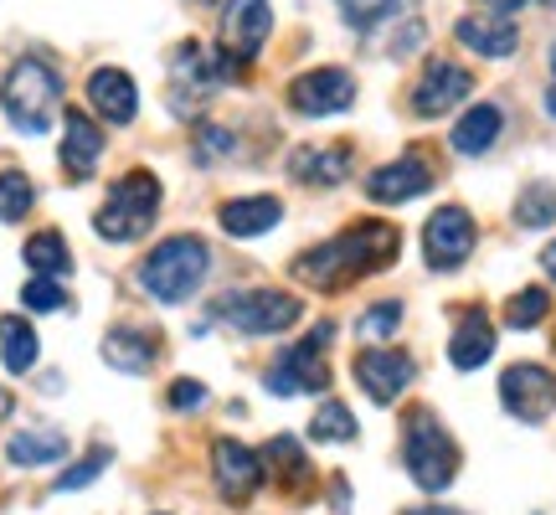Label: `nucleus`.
<instances>
[{"mask_svg": "<svg viewBox=\"0 0 556 515\" xmlns=\"http://www.w3.org/2000/svg\"><path fill=\"white\" fill-rule=\"evenodd\" d=\"M469 93H475V73L469 67H458L454 58H428V67H422V78L413 88V114L417 120H443Z\"/></svg>", "mask_w": 556, "mask_h": 515, "instance_id": "4468645a", "label": "nucleus"}, {"mask_svg": "<svg viewBox=\"0 0 556 515\" xmlns=\"http://www.w3.org/2000/svg\"><path fill=\"white\" fill-rule=\"evenodd\" d=\"M11 407H16V397H11V392H5V387H0V423L11 417Z\"/></svg>", "mask_w": 556, "mask_h": 515, "instance_id": "a19ab883", "label": "nucleus"}, {"mask_svg": "<svg viewBox=\"0 0 556 515\" xmlns=\"http://www.w3.org/2000/svg\"><path fill=\"white\" fill-rule=\"evenodd\" d=\"M0 109L11 129L26 139H37L52 129V120L62 114V73L47 58L26 52V58L11 62V73L0 83Z\"/></svg>", "mask_w": 556, "mask_h": 515, "instance_id": "7ed1b4c3", "label": "nucleus"}, {"mask_svg": "<svg viewBox=\"0 0 556 515\" xmlns=\"http://www.w3.org/2000/svg\"><path fill=\"white\" fill-rule=\"evenodd\" d=\"M541 268H546V278L556 284V242H546V248H541Z\"/></svg>", "mask_w": 556, "mask_h": 515, "instance_id": "58836bf2", "label": "nucleus"}, {"mask_svg": "<svg viewBox=\"0 0 556 515\" xmlns=\"http://www.w3.org/2000/svg\"><path fill=\"white\" fill-rule=\"evenodd\" d=\"M109 459H114V449H109V443H93V449H88V454H83L73 469H62V475L52 479V490H58V495H67V490H83V485H93V479L109 469Z\"/></svg>", "mask_w": 556, "mask_h": 515, "instance_id": "72a5a7b5", "label": "nucleus"}, {"mask_svg": "<svg viewBox=\"0 0 556 515\" xmlns=\"http://www.w3.org/2000/svg\"><path fill=\"white\" fill-rule=\"evenodd\" d=\"M268 32H274V5H268V0H227V5H222L217 62H222V73H227V83L242 78V73L258 62Z\"/></svg>", "mask_w": 556, "mask_h": 515, "instance_id": "0eeeda50", "label": "nucleus"}, {"mask_svg": "<svg viewBox=\"0 0 556 515\" xmlns=\"http://www.w3.org/2000/svg\"><path fill=\"white\" fill-rule=\"evenodd\" d=\"M31 206H37V186H31V176L16 171V165H5V171H0V222L31 217Z\"/></svg>", "mask_w": 556, "mask_h": 515, "instance_id": "c85d7f7f", "label": "nucleus"}, {"mask_svg": "<svg viewBox=\"0 0 556 515\" xmlns=\"http://www.w3.org/2000/svg\"><path fill=\"white\" fill-rule=\"evenodd\" d=\"M340 16L351 21L356 32H371V26H381L387 16H397V11H407V0H336Z\"/></svg>", "mask_w": 556, "mask_h": 515, "instance_id": "c9c22d12", "label": "nucleus"}, {"mask_svg": "<svg viewBox=\"0 0 556 515\" xmlns=\"http://www.w3.org/2000/svg\"><path fill=\"white\" fill-rule=\"evenodd\" d=\"M351 372H356V387L371 397L377 407H392L417 381V361H413V351H402V346H366V351H356Z\"/></svg>", "mask_w": 556, "mask_h": 515, "instance_id": "1a4fd4ad", "label": "nucleus"}, {"mask_svg": "<svg viewBox=\"0 0 556 515\" xmlns=\"http://www.w3.org/2000/svg\"><path fill=\"white\" fill-rule=\"evenodd\" d=\"M402 464L413 475L417 490L428 495H443L458 479V443L448 438V428L438 423L428 407L407 413V428H402Z\"/></svg>", "mask_w": 556, "mask_h": 515, "instance_id": "39448f33", "label": "nucleus"}, {"mask_svg": "<svg viewBox=\"0 0 556 515\" xmlns=\"http://www.w3.org/2000/svg\"><path fill=\"white\" fill-rule=\"evenodd\" d=\"M356 171V150L351 145H299L294 155H289V176L299 186H340V180H351Z\"/></svg>", "mask_w": 556, "mask_h": 515, "instance_id": "412c9836", "label": "nucleus"}, {"mask_svg": "<svg viewBox=\"0 0 556 515\" xmlns=\"http://www.w3.org/2000/svg\"><path fill=\"white\" fill-rule=\"evenodd\" d=\"M454 37L469 47V52H479V58H516L520 47V26L505 11H475V16H458L454 21Z\"/></svg>", "mask_w": 556, "mask_h": 515, "instance_id": "6ab92c4d", "label": "nucleus"}, {"mask_svg": "<svg viewBox=\"0 0 556 515\" xmlns=\"http://www.w3.org/2000/svg\"><path fill=\"white\" fill-rule=\"evenodd\" d=\"M356 103V78L345 67H309L289 83V109L299 120H336Z\"/></svg>", "mask_w": 556, "mask_h": 515, "instance_id": "ddd939ff", "label": "nucleus"}, {"mask_svg": "<svg viewBox=\"0 0 556 515\" xmlns=\"http://www.w3.org/2000/svg\"><path fill=\"white\" fill-rule=\"evenodd\" d=\"M67 434L62 428H47V423H31V428H21V434H11V443H5V459L16 464V469H47V464H62L67 459Z\"/></svg>", "mask_w": 556, "mask_h": 515, "instance_id": "393cba45", "label": "nucleus"}, {"mask_svg": "<svg viewBox=\"0 0 556 515\" xmlns=\"http://www.w3.org/2000/svg\"><path fill=\"white\" fill-rule=\"evenodd\" d=\"M212 315L238 336H283L304 319V299L283 294V289H232L212 304Z\"/></svg>", "mask_w": 556, "mask_h": 515, "instance_id": "423d86ee", "label": "nucleus"}, {"mask_svg": "<svg viewBox=\"0 0 556 515\" xmlns=\"http://www.w3.org/2000/svg\"><path fill=\"white\" fill-rule=\"evenodd\" d=\"M99 356L124 372V377H144V372H155L160 361V330H144V325H114L109 336H103Z\"/></svg>", "mask_w": 556, "mask_h": 515, "instance_id": "aec40b11", "label": "nucleus"}, {"mask_svg": "<svg viewBox=\"0 0 556 515\" xmlns=\"http://www.w3.org/2000/svg\"><path fill=\"white\" fill-rule=\"evenodd\" d=\"M336 336V319H319L304 340H294L289 351H278V361L268 366V392L274 397H299V392H325L330 387V366H325V346Z\"/></svg>", "mask_w": 556, "mask_h": 515, "instance_id": "6e6552de", "label": "nucleus"}, {"mask_svg": "<svg viewBox=\"0 0 556 515\" xmlns=\"http://www.w3.org/2000/svg\"><path fill=\"white\" fill-rule=\"evenodd\" d=\"M541 5H546V11H556V0H541Z\"/></svg>", "mask_w": 556, "mask_h": 515, "instance_id": "37998d69", "label": "nucleus"}, {"mask_svg": "<svg viewBox=\"0 0 556 515\" xmlns=\"http://www.w3.org/2000/svg\"><path fill=\"white\" fill-rule=\"evenodd\" d=\"M402 515H464L454 505H417V511H402Z\"/></svg>", "mask_w": 556, "mask_h": 515, "instance_id": "ea45409f", "label": "nucleus"}, {"mask_svg": "<svg viewBox=\"0 0 556 515\" xmlns=\"http://www.w3.org/2000/svg\"><path fill=\"white\" fill-rule=\"evenodd\" d=\"M516 222L520 227H552L556 222V186L552 180H531L516 197Z\"/></svg>", "mask_w": 556, "mask_h": 515, "instance_id": "7c9ffc66", "label": "nucleus"}, {"mask_svg": "<svg viewBox=\"0 0 556 515\" xmlns=\"http://www.w3.org/2000/svg\"><path fill=\"white\" fill-rule=\"evenodd\" d=\"M495 356V319L484 315L479 304H469L464 315L454 319V340H448V361L458 372H479L484 361Z\"/></svg>", "mask_w": 556, "mask_h": 515, "instance_id": "4be33fe9", "label": "nucleus"}, {"mask_svg": "<svg viewBox=\"0 0 556 515\" xmlns=\"http://www.w3.org/2000/svg\"><path fill=\"white\" fill-rule=\"evenodd\" d=\"M552 78H556V41H552Z\"/></svg>", "mask_w": 556, "mask_h": 515, "instance_id": "79ce46f5", "label": "nucleus"}, {"mask_svg": "<svg viewBox=\"0 0 556 515\" xmlns=\"http://www.w3.org/2000/svg\"><path fill=\"white\" fill-rule=\"evenodd\" d=\"M433 165L417 155V150H407V155L387 160V165H377L371 176H366V197L377 201V206H402V201H417L422 191H433Z\"/></svg>", "mask_w": 556, "mask_h": 515, "instance_id": "dca6fc26", "label": "nucleus"}, {"mask_svg": "<svg viewBox=\"0 0 556 515\" xmlns=\"http://www.w3.org/2000/svg\"><path fill=\"white\" fill-rule=\"evenodd\" d=\"M500 135H505V109L500 103H469L464 114H458L454 135H448V145H454V155H490L500 145Z\"/></svg>", "mask_w": 556, "mask_h": 515, "instance_id": "b1692460", "label": "nucleus"}, {"mask_svg": "<svg viewBox=\"0 0 556 515\" xmlns=\"http://www.w3.org/2000/svg\"><path fill=\"white\" fill-rule=\"evenodd\" d=\"M83 93H88V109H93V114H99L109 129L135 124V114H139V88H135V78H129L124 67H93Z\"/></svg>", "mask_w": 556, "mask_h": 515, "instance_id": "a211bd4d", "label": "nucleus"}, {"mask_svg": "<svg viewBox=\"0 0 556 515\" xmlns=\"http://www.w3.org/2000/svg\"><path fill=\"white\" fill-rule=\"evenodd\" d=\"M222 83H227V73H222L217 52H206L201 41H180L176 52H170V109L176 114L201 109Z\"/></svg>", "mask_w": 556, "mask_h": 515, "instance_id": "9d476101", "label": "nucleus"}, {"mask_svg": "<svg viewBox=\"0 0 556 515\" xmlns=\"http://www.w3.org/2000/svg\"><path fill=\"white\" fill-rule=\"evenodd\" d=\"M206 278H212V242L197 238V233L160 238L135 268L139 294L155 299V304H186Z\"/></svg>", "mask_w": 556, "mask_h": 515, "instance_id": "f03ea898", "label": "nucleus"}, {"mask_svg": "<svg viewBox=\"0 0 556 515\" xmlns=\"http://www.w3.org/2000/svg\"><path fill=\"white\" fill-rule=\"evenodd\" d=\"M397 253H402L397 227L381 222V217H366V222H351V227L336 233V238H325L319 248H304V253L289 263V274H294L304 289L336 294V289H351V284H361V278L392 268V258Z\"/></svg>", "mask_w": 556, "mask_h": 515, "instance_id": "f257e3e1", "label": "nucleus"}, {"mask_svg": "<svg viewBox=\"0 0 556 515\" xmlns=\"http://www.w3.org/2000/svg\"><path fill=\"white\" fill-rule=\"evenodd\" d=\"M103 129L93 114H83V109H62V145H58V160L62 171H67V180H88L93 171H99L103 160Z\"/></svg>", "mask_w": 556, "mask_h": 515, "instance_id": "f3484780", "label": "nucleus"}, {"mask_svg": "<svg viewBox=\"0 0 556 515\" xmlns=\"http://www.w3.org/2000/svg\"><path fill=\"white\" fill-rule=\"evenodd\" d=\"M41 356V336L31 330V319L26 315H0V361H5V372L11 377H26Z\"/></svg>", "mask_w": 556, "mask_h": 515, "instance_id": "bb28decb", "label": "nucleus"}, {"mask_svg": "<svg viewBox=\"0 0 556 515\" xmlns=\"http://www.w3.org/2000/svg\"><path fill=\"white\" fill-rule=\"evenodd\" d=\"M191 155H197V165L232 160V155H238V135H232V129H222V124H201L197 139H191Z\"/></svg>", "mask_w": 556, "mask_h": 515, "instance_id": "f704fd0d", "label": "nucleus"}, {"mask_svg": "<svg viewBox=\"0 0 556 515\" xmlns=\"http://www.w3.org/2000/svg\"><path fill=\"white\" fill-rule=\"evenodd\" d=\"M263 469L289 490V495H299V490H309L315 485V469H309V459H304V449H299V438L278 434L263 443Z\"/></svg>", "mask_w": 556, "mask_h": 515, "instance_id": "a878e982", "label": "nucleus"}, {"mask_svg": "<svg viewBox=\"0 0 556 515\" xmlns=\"http://www.w3.org/2000/svg\"><path fill=\"white\" fill-rule=\"evenodd\" d=\"M356 417L345 402H319V413L309 417V438L315 443H356Z\"/></svg>", "mask_w": 556, "mask_h": 515, "instance_id": "c756f323", "label": "nucleus"}, {"mask_svg": "<svg viewBox=\"0 0 556 515\" xmlns=\"http://www.w3.org/2000/svg\"><path fill=\"white\" fill-rule=\"evenodd\" d=\"M165 402H170L176 413H191V407H201V402H206V387H201L197 377H176V381H170V392H165Z\"/></svg>", "mask_w": 556, "mask_h": 515, "instance_id": "4c0bfd02", "label": "nucleus"}, {"mask_svg": "<svg viewBox=\"0 0 556 515\" xmlns=\"http://www.w3.org/2000/svg\"><path fill=\"white\" fill-rule=\"evenodd\" d=\"M21 304L31 310V315H52L67 304V289H62V278H26V289H21Z\"/></svg>", "mask_w": 556, "mask_h": 515, "instance_id": "e433bc0d", "label": "nucleus"}, {"mask_svg": "<svg viewBox=\"0 0 556 515\" xmlns=\"http://www.w3.org/2000/svg\"><path fill=\"white\" fill-rule=\"evenodd\" d=\"M217 222H222V233L227 238H263V233H274L278 222H283V201L278 197H232V201H222V212H217Z\"/></svg>", "mask_w": 556, "mask_h": 515, "instance_id": "5701e85b", "label": "nucleus"}, {"mask_svg": "<svg viewBox=\"0 0 556 515\" xmlns=\"http://www.w3.org/2000/svg\"><path fill=\"white\" fill-rule=\"evenodd\" d=\"M402 315H407L402 299H381V304H371V310L356 315V336L371 340V346H377V340H392L402 330Z\"/></svg>", "mask_w": 556, "mask_h": 515, "instance_id": "2f4dec72", "label": "nucleus"}, {"mask_svg": "<svg viewBox=\"0 0 556 515\" xmlns=\"http://www.w3.org/2000/svg\"><path fill=\"white\" fill-rule=\"evenodd\" d=\"M21 258H26V268H31L37 278L73 274V253H67V238H62L58 227H41V233H31V238H26V248H21Z\"/></svg>", "mask_w": 556, "mask_h": 515, "instance_id": "cd10ccee", "label": "nucleus"}, {"mask_svg": "<svg viewBox=\"0 0 556 515\" xmlns=\"http://www.w3.org/2000/svg\"><path fill=\"white\" fill-rule=\"evenodd\" d=\"M475 242H479V227L464 206H438L433 217H428V227H422V258H428L433 274L464 268L469 253H475Z\"/></svg>", "mask_w": 556, "mask_h": 515, "instance_id": "f8f14e48", "label": "nucleus"}, {"mask_svg": "<svg viewBox=\"0 0 556 515\" xmlns=\"http://www.w3.org/2000/svg\"><path fill=\"white\" fill-rule=\"evenodd\" d=\"M160 201H165L160 176H150V171H129V176H119L114 186H109L103 206L93 212V233H99L103 242H114V248L139 242L150 227H155Z\"/></svg>", "mask_w": 556, "mask_h": 515, "instance_id": "20e7f679", "label": "nucleus"}, {"mask_svg": "<svg viewBox=\"0 0 556 515\" xmlns=\"http://www.w3.org/2000/svg\"><path fill=\"white\" fill-rule=\"evenodd\" d=\"M263 475H268V469H263L258 449H248L238 438H217V443H212V479H217V495L227 500V505H248V500L258 495Z\"/></svg>", "mask_w": 556, "mask_h": 515, "instance_id": "2eb2a0df", "label": "nucleus"}, {"mask_svg": "<svg viewBox=\"0 0 556 515\" xmlns=\"http://www.w3.org/2000/svg\"><path fill=\"white\" fill-rule=\"evenodd\" d=\"M500 402L516 423H546L556 413V372L541 361H516L500 377Z\"/></svg>", "mask_w": 556, "mask_h": 515, "instance_id": "9b49d317", "label": "nucleus"}, {"mask_svg": "<svg viewBox=\"0 0 556 515\" xmlns=\"http://www.w3.org/2000/svg\"><path fill=\"white\" fill-rule=\"evenodd\" d=\"M546 315H552V294H546L541 284L520 289V294L505 304V325H510V330H531V325H541Z\"/></svg>", "mask_w": 556, "mask_h": 515, "instance_id": "473e14b6", "label": "nucleus"}]
</instances>
